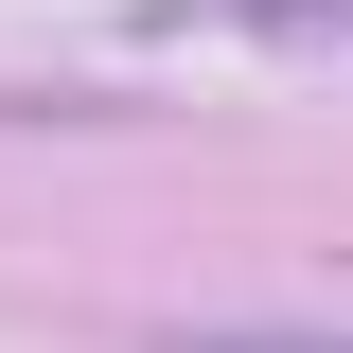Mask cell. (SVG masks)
<instances>
[{"mask_svg": "<svg viewBox=\"0 0 353 353\" xmlns=\"http://www.w3.org/2000/svg\"><path fill=\"white\" fill-rule=\"evenodd\" d=\"M159 36H248V53H318V71H353V0H159Z\"/></svg>", "mask_w": 353, "mask_h": 353, "instance_id": "1", "label": "cell"}, {"mask_svg": "<svg viewBox=\"0 0 353 353\" xmlns=\"http://www.w3.org/2000/svg\"><path fill=\"white\" fill-rule=\"evenodd\" d=\"M159 353H353V318H159Z\"/></svg>", "mask_w": 353, "mask_h": 353, "instance_id": "2", "label": "cell"}]
</instances>
